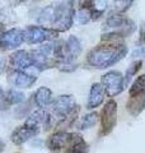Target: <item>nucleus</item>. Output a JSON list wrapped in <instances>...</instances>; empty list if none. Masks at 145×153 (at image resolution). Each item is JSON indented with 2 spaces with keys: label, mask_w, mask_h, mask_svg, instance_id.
I'll use <instances>...</instances> for the list:
<instances>
[{
  "label": "nucleus",
  "mask_w": 145,
  "mask_h": 153,
  "mask_svg": "<svg viewBox=\"0 0 145 153\" xmlns=\"http://www.w3.org/2000/svg\"><path fill=\"white\" fill-rule=\"evenodd\" d=\"M117 123V102L115 100H108L101 112V126L102 135H107L115 129Z\"/></svg>",
  "instance_id": "obj_7"
},
{
  "label": "nucleus",
  "mask_w": 145,
  "mask_h": 153,
  "mask_svg": "<svg viewBox=\"0 0 145 153\" xmlns=\"http://www.w3.org/2000/svg\"><path fill=\"white\" fill-rule=\"evenodd\" d=\"M5 66H7V60L1 52H0V74H3L5 71Z\"/></svg>",
  "instance_id": "obj_29"
},
{
  "label": "nucleus",
  "mask_w": 145,
  "mask_h": 153,
  "mask_svg": "<svg viewBox=\"0 0 145 153\" xmlns=\"http://www.w3.org/2000/svg\"><path fill=\"white\" fill-rule=\"evenodd\" d=\"M5 26L3 25V23H0V40H1V37H3V35L5 33Z\"/></svg>",
  "instance_id": "obj_30"
},
{
  "label": "nucleus",
  "mask_w": 145,
  "mask_h": 153,
  "mask_svg": "<svg viewBox=\"0 0 145 153\" xmlns=\"http://www.w3.org/2000/svg\"><path fill=\"white\" fill-rule=\"evenodd\" d=\"M32 56L33 66L38 70L56 68V60L54 57V42H43V45L36 50L30 51Z\"/></svg>",
  "instance_id": "obj_4"
},
{
  "label": "nucleus",
  "mask_w": 145,
  "mask_h": 153,
  "mask_svg": "<svg viewBox=\"0 0 145 153\" xmlns=\"http://www.w3.org/2000/svg\"><path fill=\"white\" fill-rule=\"evenodd\" d=\"M79 8H85L92 10V0H78Z\"/></svg>",
  "instance_id": "obj_27"
},
{
  "label": "nucleus",
  "mask_w": 145,
  "mask_h": 153,
  "mask_svg": "<svg viewBox=\"0 0 145 153\" xmlns=\"http://www.w3.org/2000/svg\"><path fill=\"white\" fill-rule=\"evenodd\" d=\"M24 42L23 40V30L21 28H12L5 31L0 40V49L3 50H13L17 49Z\"/></svg>",
  "instance_id": "obj_9"
},
{
  "label": "nucleus",
  "mask_w": 145,
  "mask_h": 153,
  "mask_svg": "<svg viewBox=\"0 0 145 153\" xmlns=\"http://www.w3.org/2000/svg\"><path fill=\"white\" fill-rule=\"evenodd\" d=\"M139 44H145V22L141 23L140 26V38H139Z\"/></svg>",
  "instance_id": "obj_28"
},
{
  "label": "nucleus",
  "mask_w": 145,
  "mask_h": 153,
  "mask_svg": "<svg viewBox=\"0 0 145 153\" xmlns=\"http://www.w3.org/2000/svg\"><path fill=\"white\" fill-rule=\"evenodd\" d=\"M5 100L9 103V106H10V105H18V103L23 102L24 100H26V96H24L23 92L18 91L17 88H10L5 92Z\"/></svg>",
  "instance_id": "obj_19"
},
{
  "label": "nucleus",
  "mask_w": 145,
  "mask_h": 153,
  "mask_svg": "<svg viewBox=\"0 0 145 153\" xmlns=\"http://www.w3.org/2000/svg\"><path fill=\"white\" fill-rule=\"evenodd\" d=\"M33 98H35V103L38 108H46L52 102V92L47 87H40L36 91Z\"/></svg>",
  "instance_id": "obj_16"
},
{
  "label": "nucleus",
  "mask_w": 145,
  "mask_h": 153,
  "mask_svg": "<svg viewBox=\"0 0 145 153\" xmlns=\"http://www.w3.org/2000/svg\"><path fill=\"white\" fill-rule=\"evenodd\" d=\"M8 83L12 85L13 88H31L33 84L37 82V76L33 74L26 73V70H10L8 73Z\"/></svg>",
  "instance_id": "obj_8"
},
{
  "label": "nucleus",
  "mask_w": 145,
  "mask_h": 153,
  "mask_svg": "<svg viewBox=\"0 0 145 153\" xmlns=\"http://www.w3.org/2000/svg\"><path fill=\"white\" fill-rule=\"evenodd\" d=\"M37 134H38V130L32 129L30 126H26L23 124L22 126H18V128H16L13 130L12 135H10V140L16 146H22L23 143H26L30 139H32V138L36 137Z\"/></svg>",
  "instance_id": "obj_12"
},
{
  "label": "nucleus",
  "mask_w": 145,
  "mask_h": 153,
  "mask_svg": "<svg viewBox=\"0 0 145 153\" xmlns=\"http://www.w3.org/2000/svg\"><path fill=\"white\" fill-rule=\"evenodd\" d=\"M145 91V74H141L139 75L136 79H135V82L131 84V87L129 89V93L130 96H134L136 93H140Z\"/></svg>",
  "instance_id": "obj_22"
},
{
  "label": "nucleus",
  "mask_w": 145,
  "mask_h": 153,
  "mask_svg": "<svg viewBox=\"0 0 145 153\" xmlns=\"http://www.w3.org/2000/svg\"><path fill=\"white\" fill-rule=\"evenodd\" d=\"M141 65H143L141 60H136V61H134V63L130 64V66L126 70V74H125V76H124L125 78V87H127L129 83L131 82V78L135 74H138V71L141 69Z\"/></svg>",
  "instance_id": "obj_21"
},
{
  "label": "nucleus",
  "mask_w": 145,
  "mask_h": 153,
  "mask_svg": "<svg viewBox=\"0 0 145 153\" xmlns=\"http://www.w3.org/2000/svg\"><path fill=\"white\" fill-rule=\"evenodd\" d=\"M107 0H92V21L101 18V16H103V13L107 9Z\"/></svg>",
  "instance_id": "obj_18"
},
{
  "label": "nucleus",
  "mask_w": 145,
  "mask_h": 153,
  "mask_svg": "<svg viewBox=\"0 0 145 153\" xmlns=\"http://www.w3.org/2000/svg\"><path fill=\"white\" fill-rule=\"evenodd\" d=\"M104 88L101 83H93L89 91V97H88V102H87V108L88 110H93L101 106L104 100Z\"/></svg>",
  "instance_id": "obj_14"
},
{
  "label": "nucleus",
  "mask_w": 145,
  "mask_h": 153,
  "mask_svg": "<svg viewBox=\"0 0 145 153\" xmlns=\"http://www.w3.org/2000/svg\"><path fill=\"white\" fill-rule=\"evenodd\" d=\"M57 36H59L57 31L42 26H27L23 30V40L24 42H27L30 45L55 41Z\"/></svg>",
  "instance_id": "obj_5"
},
{
  "label": "nucleus",
  "mask_w": 145,
  "mask_h": 153,
  "mask_svg": "<svg viewBox=\"0 0 145 153\" xmlns=\"http://www.w3.org/2000/svg\"><path fill=\"white\" fill-rule=\"evenodd\" d=\"M65 49H66L69 59L75 61L78 59V56L81 54V44H80L79 38L76 36H69L67 40L65 41Z\"/></svg>",
  "instance_id": "obj_17"
},
{
  "label": "nucleus",
  "mask_w": 145,
  "mask_h": 153,
  "mask_svg": "<svg viewBox=\"0 0 145 153\" xmlns=\"http://www.w3.org/2000/svg\"><path fill=\"white\" fill-rule=\"evenodd\" d=\"M101 84L103 85L104 92L108 97H115L125 89V78L120 71L111 70L102 75Z\"/></svg>",
  "instance_id": "obj_6"
},
{
  "label": "nucleus",
  "mask_w": 145,
  "mask_h": 153,
  "mask_svg": "<svg viewBox=\"0 0 145 153\" xmlns=\"http://www.w3.org/2000/svg\"><path fill=\"white\" fill-rule=\"evenodd\" d=\"M97 120H98V114H97V112H89V114H87L85 116H83V117L80 119V121H79V129H81V130H85V129L93 128L95 124H97Z\"/></svg>",
  "instance_id": "obj_20"
},
{
  "label": "nucleus",
  "mask_w": 145,
  "mask_h": 153,
  "mask_svg": "<svg viewBox=\"0 0 145 153\" xmlns=\"http://www.w3.org/2000/svg\"><path fill=\"white\" fill-rule=\"evenodd\" d=\"M127 55V46L124 42H102L93 47L87 55V64L92 68L106 69Z\"/></svg>",
  "instance_id": "obj_1"
},
{
  "label": "nucleus",
  "mask_w": 145,
  "mask_h": 153,
  "mask_svg": "<svg viewBox=\"0 0 145 153\" xmlns=\"http://www.w3.org/2000/svg\"><path fill=\"white\" fill-rule=\"evenodd\" d=\"M136 31V25L132 19L122 16L113 14L103 23L102 42H122L125 37L131 36Z\"/></svg>",
  "instance_id": "obj_2"
},
{
  "label": "nucleus",
  "mask_w": 145,
  "mask_h": 153,
  "mask_svg": "<svg viewBox=\"0 0 145 153\" xmlns=\"http://www.w3.org/2000/svg\"><path fill=\"white\" fill-rule=\"evenodd\" d=\"M8 107H9V103L7 102V100H5V92L0 88V111L7 110Z\"/></svg>",
  "instance_id": "obj_26"
},
{
  "label": "nucleus",
  "mask_w": 145,
  "mask_h": 153,
  "mask_svg": "<svg viewBox=\"0 0 145 153\" xmlns=\"http://www.w3.org/2000/svg\"><path fill=\"white\" fill-rule=\"evenodd\" d=\"M4 148H5V143H4L3 139H0V153L4 151Z\"/></svg>",
  "instance_id": "obj_31"
},
{
  "label": "nucleus",
  "mask_w": 145,
  "mask_h": 153,
  "mask_svg": "<svg viewBox=\"0 0 145 153\" xmlns=\"http://www.w3.org/2000/svg\"><path fill=\"white\" fill-rule=\"evenodd\" d=\"M89 146L78 133H70L64 147V153H88Z\"/></svg>",
  "instance_id": "obj_11"
},
{
  "label": "nucleus",
  "mask_w": 145,
  "mask_h": 153,
  "mask_svg": "<svg viewBox=\"0 0 145 153\" xmlns=\"http://www.w3.org/2000/svg\"><path fill=\"white\" fill-rule=\"evenodd\" d=\"M134 0H115V12L117 14H122L132 5Z\"/></svg>",
  "instance_id": "obj_24"
},
{
  "label": "nucleus",
  "mask_w": 145,
  "mask_h": 153,
  "mask_svg": "<svg viewBox=\"0 0 145 153\" xmlns=\"http://www.w3.org/2000/svg\"><path fill=\"white\" fill-rule=\"evenodd\" d=\"M69 134L70 133L64 131V130H59V131H56L54 134H51L46 140V147L50 151L64 149V147H65L66 142H67V138H69Z\"/></svg>",
  "instance_id": "obj_15"
},
{
  "label": "nucleus",
  "mask_w": 145,
  "mask_h": 153,
  "mask_svg": "<svg viewBox=\"0 0 145 153\" xmlns=\"http://www.w3.org/2000/svg\"><path fill=\"white\" fill-rule=\"evenodd\" d=\"M75 17L74 0H62L57 4H54V18H52V30L57 32L69 31Z\"/></svg>",
  "instance_id": "obj_3"
},
{
  "label": "nucleus",
  "mask_w": 145,
  "mask_h": 153,
  "mask_svg": "<svg viewBox=\"0 0 145 153\" xmlns=\"http://www.w3.org/2000/svg\"><path fill=\"white\" fill-rule=\"evenodd\" d=\"M74 19H76V22H78L79 25H87L88 22L92 21V13H90L89 9L79 8L78 10L75 12Z\"/></svg>",
  "instance_id": "obj_23"
},
{
  "label": "nucleus",
  "mask_w": 145,
  "mask_h": 153,
  "mask_svg": "<svg viewBox=\"0 0 145 153\" xmlns=\"http://www.w3.org/2000/svg\"><path fill=\"white\" fill-rule=\"evenodd\" d=\"M127 112L132 117H136L145 110V91L140 93H136L134 96H130L129 101L126 103Z\"/></svg>",
  "instance_id": "obj_13"
},
{
  "label": "nucleus",
  "mask_w": 145,
  "mask_h": 153,
  "mask_svg": "<svg viewBox=\"0 0 145 153\" xmlns=\"http://www.w3.org/2000/svg\"><path fill=\"white\" fill-rule=\"evenodd\" d=\"M9 65L14 70H26L28 68L33 66L32 56L30 51L26 50H18L9 56Z\"/></svg>",
  "instance_id": "obj_10"
},
{
  "label": "nucleus",
  "mask_w": 145,
  "mask_h": 153,
  "mask_svg": "<svg viewBox=\"0 0 145 153\" xmlns=\"http://www.w3.org/2000/svg\"><path fill=\"white\" fill-rule=\"evenodd\" d=\"M131 57L132 59H140V57H145V46H140L138 49H135L131 54Z\"/></svg>",
  "instance_id": "obj_25"
}]
</instances>
